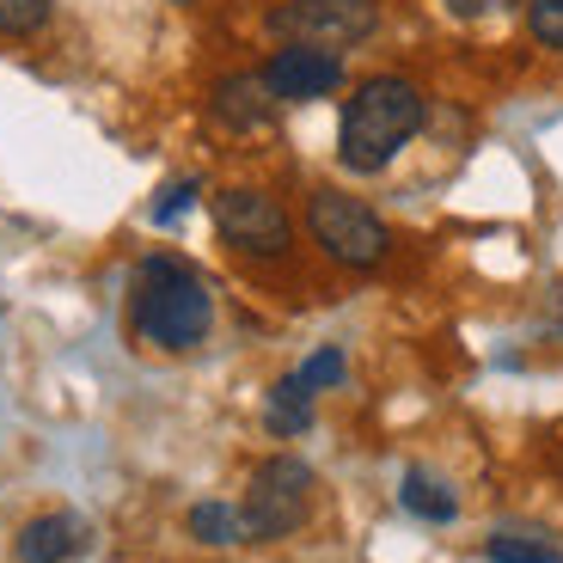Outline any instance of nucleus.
<instances>
[{"label": "nucleus", "instance_id": "obj_1", "mask_svg": "<svg viewBox=\"0 0 563 563\" xmlns=\"http://www.w3.org/2000/svg\"><path fill=\"white\" fill-rule=\"evenodd\" d=\"M422 123H429V99H422L417 80H405V74H367L343 99V117H338L343 172H362V178L386 172L417 141Z\"/></svg>", "mask_w": 563, "mask_h": 563}, {"label": "nucleus", "instance_id": "obj_2", "mask_svg": "<svg viewBox=\"0 0 563 563\" xmlns=\"http://www.w3.org/2000/svg\"><path fill=\"white\" fill-rule=\"evenodd\" d=\"M209 324H214V295L197 269L172 252L141 257L135 276H129V331L147 350L184 355L209 338Z\"/></svg>", "mask_w": 563, "mask_h": 563}, {"label": "nucleus", "instance_id": "obj_3", "mask_svg": "<svg viewBox=\"0 0 563 563\" xmlns=\"http://www.w3.org/2000/svg\"><path fill=\"white\" fill-rule=\"evenodd\" d=\"M307 233L331 264L343 269H380L393 252V227L367 209L362 197H343V190H312L307 197Z\"/></svg>", "mask_w": 563, "mask_h": 563}, {"label": "nucleus", "instance_id": "obj_4", "mask_svg": "<svg viewBox=\"0 0 563 563\" xmlns=\"http://www.w3.org/2000/svg\"><path fill=\"white\" fill-rule=\"evenodd\" d=\"M312 508V465L295 460V453H276L252 472L240 503V527L245 539H288Z\"/></svg>", "mask_w": 563, "mask_h": 563}, {"label": "nucleus", "instance_id": "obj_5", "mask_svg": "<svg viewBox=\"0 0 563 563\" xmlns=\"http://www.w3.org/2000/svg\"><path fill=\"white\" fill-rule=\"evenodd\" d=\"M269 37L312 43V49H350L380 31V0H282L264 19Z\"/></svg>", "mask_w": 563, "mask_h": 563}, {"label": "nucleus", "instance_id": "obj_6", "mask_svg": "<svg viewBox=\"0 0 563 563\" xmlns=\"http://www.w3.org/2000/svg\"><path fill=\"white\" fill-rule=\"evenodd\" d=\"M209 214H214V233L245 257H269V264H276V257L295 252V221H288V209H282L269 190H252V184L214 190Z\"/></svg>", "mask_w": 563, "mask_h": 563}, {"label": "nucleus", "instance_id": "obj_7", "mask_svg": "<svg viewBox=\"0 0 563 563\" xmlns=\"http://www.w3.org/2000/svg\"><path fill=\"white\" fill-rule=\"evenodd\" d=\"M257 74H264L276 104H312L343 86V56L338 49H312V43H282Z\"/></svg>", "mask_w": 563, "mask_h": 563}, {"label": "nucleus", "instance_id": "obj_8", "mask_svg": "<svg viewBox=\"0 0 563 563\" xmlns=\"http://www.w3.org/2000/svg\"><path fill=\"white\" fill-rule=\"evenodd\" d=\"M269 111H276V99H269L264 74H252V68H245V74H221V80H214V92H209V117L221 129H233V135L264 129Z\"/></svg>", "mask_w": 563, "mask_h": 563}, {"label": "nucleus", "instance_id": "obj_9", "mask_svg": "<svg viewBox=\"0 0 563 563\" xmlns=\"http://www.w3.org/2000/svg\"><path fill=\"white\" fill-rule=\"evenodd\" d=\"M86 551V521L80 515H37V521L19 527V563H74Z\"/></svg>", "mask_w": 563, "mask_h": 563}, {"label": "nucleus", "instance_id": "obj_10", "mask_svg": "<svg viewBox=\"0 0 563 563\" xmlns=\"http://www.w3.org/2000/svg\"><path fill=\"white\" fill-rule=\"evenodd\" d=\"M398 503H405V515H417V521H429V527H448L453 515H460V496L448 490V478L422 472V465H410V472H405Z\"/></svg>", "mask_w": 563, "mask_h": 563}, {"label": "nucleus", "instance_id": "obj_11", "mask_svg": "<svg viewBox=\"0 0 563 563\" xmlns=\"http://www.w3.org/2000/svg\"><path fill=\"white\" fill-rule=\"evenodd\" d=\"M264 422L276 429V435H300V429H312V393L295 380V374L269 386V410H264Z\"/></svg>", "mask_w": 563, "mask_h": 563}, {"label": "nucleus", "instance_id": "obj_12", "mask_svg": "<svg viewBox=\"0 0 563 563\" xmlns=\"http://www.w3.org/2000/svg\"><path fill=\"white\" fill-rule=\"evenodd\" d=\"M484 558L490 563H563L558 539H539V533H490L484 539Z\"/></svg>", "mask_w": 563, "mask_h": 563}, {"label": "nucleus", "instance_id": "obj_13", "mask_svg": "<svg viewBox=\"0 0 563 563\" xmlns=\"http://www.w3.org/2000/svg\"><path fill=\"white\" fill-rule=\"evenodd\" d=\"M190 533H197L202 545H240V539H245L240 508H233V503H197V508H190Z\"/></svg>", "mask_w": 563, "mask_h": 563}, {"label": "nucleus", "instance_id": "obj_14", "mask_svg": "<svg viewBox=\"0 0 563 563\" xmlns=\"http://www.w3.org/2000/svg\"><path fill=\"white\" fill-rule=\"evenodd\" d=\"M56 13V0H0V37H37Z\"/></svg>", "mask_w": 563, "mask_h": 563}, {"label": "nucleus", "instance_id": "obj_15", "mask_svg": "<svg viewBox=\"0 0 563 563\" xmlns=\"http://www.w3.org/2000/svg\"><path fill=\"white\" fill-rule=\"evenodd\" d=\"M527 31L539 49H563V0H527Z\"/></svg>", "mask_w": 563, "mask_h": 563}, {"label": "nucleus", "instance_id": "obj_16", "mask_svg": "<svg viewBox=\"0 0 563 563\" xmlns=\"http://www.w3.org/2000/svg\"><path fill=\"white\" fill-rule=\"evenodd\" d=\"M295 380L307 386V393H324V386H338V380H343V350H319V355H307V362L295 367Z\"/></svg>", "mask_w": 563, "mask_h": 563}, {"label": "nucleus", "instance_id": "obj_17", "mask_svg": "<svg viewBox=\"0 0 563 563\" xmlns=\"http://www.w3.org/2000/svg\"><path fill=\"white\" fill-rule=\"evenodd\" d=\"M197 197H202V184H197V178L166 184V190H159V202H154V221H159V227H172L184 209H190V202H197Z\"/></svg>", "mask_w": 563, "mask_h": 563}, {"label": "nucleus", "instance_id": "obj_18", "mask_svg": "<svg viewBox=\"0 0 563 563\" xmlns=\"http://www.w3.org/2000/svg\"><path fill=\"white\" fill-rule=\"evenodd\" d=\"M453 19H484V13H496V7H508V0H441Z\"/></svg>", "mask_w": 563, "mask_h": 563}, {"label": "nucleus", "instance_id": "obj_19", "mask_svg": "<svg viewBox=\"0 0 563 563\" xmlns=\"http://www.w3.org/2000/svg\"><path fill=\"white\" fill-rule=\"evenodd\" d=\"M172 7H197V0H172Z\"/></svg>", "mask_w": 563, "mask_h": 563}]
</instances>
